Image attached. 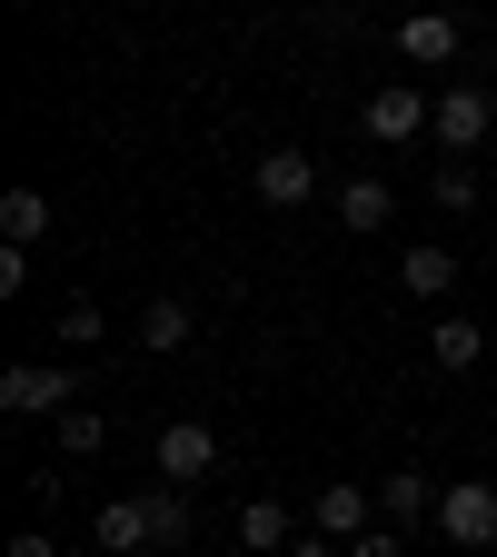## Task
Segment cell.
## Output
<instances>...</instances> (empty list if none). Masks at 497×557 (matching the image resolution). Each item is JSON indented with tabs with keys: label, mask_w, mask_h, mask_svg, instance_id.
I'll return each mask as SVG.
<instances>
[{
	"label": "cell",
	"mask_w": 497,
	"mask_h": 557,
	"mask_svg": "<svg viewBox=\"0 0 497 557\" xmlns=\"http://www.w3.org/2000/svg\"><path fill=\"white\" fill-rule=\"evenodd\" d=\"M398 278H408V299H448V289H458V249H438V239H418V249L398 259Z\"/></svg>",
	"instance_id": "obj_9"
},
{
	"label": "cell",
	"mask_w": 497,
	"mask_h": 557,
	"mask_svg": "<svg viewBox=\"0 0 497 557\" xmlns=\"http://www.w3.org/2000/svg\"><path fill=\"white\" fill-rule=\"evenodd\" d=\"M369 528H378V498H369L359 478H328V487H319V537H338V547H359Z\"/></svg>",
	"instance_id": "obj_5"
},
{
	"label": "cell",
	"mask_w": 497,
	"mask_h": 557,
	"mask_svg": "<svg viewBox=\"0 0 497 557\" xmlns=\"http://www.w3.org/2000/svg\"><path fill=\"white\" fill-rule=\"evenodd\" d=\"M428 348H438V369H477V359H487V329H477V319H438Z\"/></svg>",
	"instance_id": "obj_14"
},
{
	"label": "cell",
	"mask_w": 497,
	"mask_h": 557,
	"mask_svg": "<svg viewBox=\"0 0 497 557\" xmlns=\"http://www.w3.org/2000/svg\"><path fill=\"white\" fill-rule=\"evenodd\" d=\"M278 547H299L289 508H278V498H249V508H239V557H278Z\"/></svg>",
	"instance_id": "obj_8"
},
{
	"label": "cell",
	"mask_w": 497,
	"mask_h": 557,
	"mask_svg": "<svg viewBox=\"0 0 497 557\" xmlns=\"http://www.w3.org/2000/svg\"><path fill=\"white\" fill-rule=\"evenodd\" d=\"M11 557H60V547H50V528H21V537H11Z\"/></svg>",
	"instance_id": "obj_22"
},
{
	"label": "cell",
	"mask_w": 497,
	"mask_h": 557,
	"mask_svg": "<svg viewBox=\"0 0 497 557\" xmlns=\"http://www.w3.org/2000/svg\"><path fill=\"white\" fill-rule=\"evenodd\" d=\"M100 329H110V319H100V309H90V299H70V309H60V338H70V348H90V338H100Z\"/></svg>",
	"instance_id": "obj_20"
},
{
	"label": "cell",
	"mask_w": 497,
	"mask_h": 557,
	"mask_svg": "<svg viewBox=\"0 0 497 557\" xmlns=\"http://www.w3.org/2000/svg\"><path fill=\"white\" fill-rule=\"evenodd\" d=\"M189 299H150V309H139V348H189Z\"/></svg>",
	"instance_id": "obj_15"
},
{
	"label": "cell",
	"mask_w": 497,
	"mask_h": 557,
	"mask_svg": "<svg viewBox=\"0 0 497 557\" xmlns=\"http://www.w3.org/2000/svg\"><path fill=\"white\" fill-rule=\"evenodd\" d=\"M359 129L378 139V150H408L418 129H438V100L418 90V81H378V90H369V110H359Z\"/></svg>",
	"instance_id": "obj_1"
},
{
	"label": "cell",
	"mask_w": 497,
	"mask_h": 557,
	"mask_svg": "<svg viewBox=\"0 0 497 557\" xmlns=\"http://www.w3.org/2000/svg\"><path fill=\"white\" fill-rule=\"evenodd\" d=\"M438 537H448L458 557L497 547V487H487V478H458V487H438Z\"/></svg>",
	"instance_id": "obj_2"
},
{
	"label": "cell",
	"mask_w": 497,
	"mask_h": 557,
	"mask_svg": "<svg viewBox=\"0 0 497 557\" xmlns=\"http://www.w3.org/2000/svg\"><path fill=\"white\" fill-rule=\"evenodd\" d=\"M289 557H348V547H338V537H299Z\"/></svg>",
	"instance_id": "obj_23"
},
{
	"label": "cell",
	"mask_w": 497,
	"mask_h": 557,
	"mask_svg": "<svg viewBox=\"0 0 497 557\" xmlns=\"http://www.w3.org/2000/svg\"><path fill=\"white\" fill-rule=\"evenodd\" d=\"M428 189H438V209H477V170H468V160H438Z\"/></svg>",
	"instance_id": "obj_19"
},
{
	"label": "cell",
	"mask_w": 497,
	"mask_h": 557,
	"mask_svg": "<svg viewBox=\"0 0 497 557\" xmlns=\"http://www.w3.org/2000/svg\"><path fill=\"white\" fill-rule=\"evenodd\" d=\"M209 468H220V438H209L199 418H170V429H160V478H170L179 498H189V487H199Z\"/></svg>",
	"instance_id": "obj_4"
},
{
	"label": "cell",
	"mask_w": 497,
	"mask_h": 557,
	"mask_svg": "<svg viewBox=\"0 0 497 557\" xmlns=\"http://www.w3.org/2000/svg\"><path fill=\"white\" fill-rule=\"evenodd\" d=\"M398 50H408L418 70H438V60H458V21H448V11H418V21H398Z\"/></svg>",
	"instance_id": "obj_11"
},
{
	"label": "cell",
	"mask_w": 497,
	"mask_h": 557,
	"mask_svg": "<svg viewBox=\"0 0 497 557\" xmlns=\"http://www.w3.org/2000/svg\"><path fill=\"white\" fill-rule=\"evenodd\" d=\"M139 518H150V547H179V537H189V498H179V487L139 498Z\"/></svg>",
	"instance_id": "obj_17"
},
{
	"label": "cell",
	"mask_w": 497,
	"mask_h": 557,
	"mask_svg": "<svg viewBox=\"0 0 497 557\" xmlns=\"http://www.w3.org/2000/svg\"><path fill=\"white\" fill-rule=\"evenodd\" d=\"M388 209H398V189H388L378 170H359V180L338 189V220H348V230H388Z\"/></svg>",
	"instance_id": "obj_12"
},
{
	"label": "cell",
	"mask_w": 497,
	"mask_h": 557,
	"mask_svg": "<svg viewBox=\"0 0 497 557\" xmlns=\"http://www.w3.org/2000/svg\"><path fill=\"white\" fill-rule=\"evenodd\" d=\"M50 230V199L40 189H11V199H0V249H30Z\"/></svg>",
	"instance_id": "obj_13"
},
{
	"label": "cell",
	"mask_w": 497,
	"mask_h": 557,
	"mask_svg": "<svg viewBox=\"0 0 497 557\" xmlns=\"http://www.w3.org/2000/svg\"><path fill=\"white\" fill-rule=\"evenodd\" d=\"M100 547H110V557L150 547V518H139V498H110V508H100Z\"/></svg>",
	"instance_id": "obj_16"
},
{
	"label": "cell",
	"mask_w": 497,
	"mask_h": 557,
	"mask_svg": "<svg viewBox=\"0 0 497 557\" xmlns=\"http://www.w3.org/2000/svg\"><path fill=\"white\" fill-rule=\"evenodd\" d=\"M348 557H408V537H398V528H369V537L348 547Z\"/></svg>",
	"instance_id": "obj_21"
},
{
	"label": "cell",
	"mask_w": 497,
	"mask_h": 557,
	"mask_svg": "<svg viewBox=\"0 0 497 557\" xmlns=\"http://www.w3.org/2000/svg\"><path fill=\"white\" fill-rule=\"evenodd\" d=\"M249 189H259L269 209H309V189H319V160H299V150H269V160L249 170Z\"/></svg>",
	"instance_id": "obj_7"
},
{
	"label": "cell",
	"mask_w": 497,
	"mask_h": 557,
	"mask_svg": "<svg viewBox=\"0 0 497 557\" xmlns=\"http://www.w3.org/2000/svg\"><path fill=\"white\" fill-rule=\"evenodd\" d=\"M100 438H110L100 408H70V418H60V448H70V458H100Z\"/></svg>",
	"instance_id": "obj_18"
},
{
	"label": "cell",
	"mask_w": 497,
	"mask_h": 557,
	"mask_svg": "<svg viewBox=\"0 0 497 557\" xmlns=\"http://www.w3.org/2000/svg\"><path fill=\"white\" fill-rule=\"evenodd\" d=\"M0 408L11 418H70L80 408V379L70 369H0Z\"/></svg>",
	"instance_id": "obj_3"
},
{
	"label": "cell",
	"mask_w": 497,
	"mask_h": 557,
	"mask_svg": "<svg viewBox=\"0 0 497 557\" xmlns=\"http://www.w3.org/2000/svg\"><path fill=\"white\" fill-rule=\"evenodd\" d=\"M487 129H497V110H487V90H477V81H458V90L438 100V139H448V160H468V150H477V139H487Z\"/></svg>",
	"instance_id": "obj_6"
},
{
	"label": "cell",
	"mask_w": 497,
	"mask_h": 557,
	"mask_svg": "<svg viewBox=\"0 0 497 557\" xmlns=\"http://www.w3.org/2000/svg\"><path fill=\"white\" fill-rule=\"evenodd\" d=\"M378 508H388V528L438 518V487H428V468H398V478H378Z\"/></svg>",
	"instance_id": "obj_10"
}]
</instances>
